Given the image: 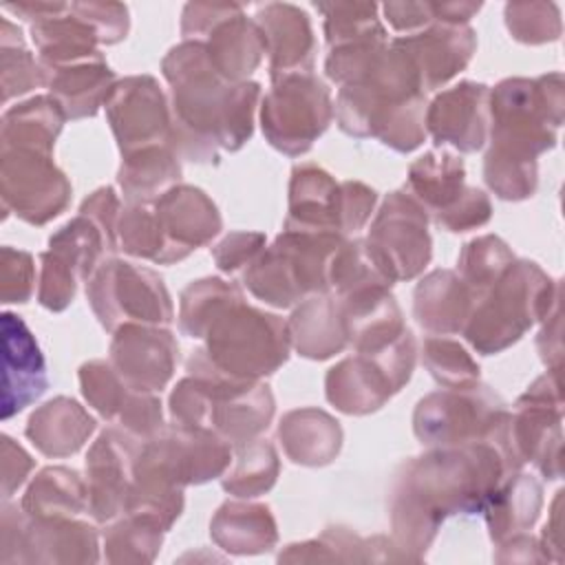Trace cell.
I'll use <instances>...</instances> for the list:
<instances>
[{
  "mask_svg": "<svg viewBox=\"0 0 565 565\" xmlns=\"http://www.w3.org/2000/svg\"><path fill=\"white\" fill-rule=\"evenodd\" d=\"M519 463L505 417L488 439L437 448L404 466L391 503L397 545L422 552L444 516L486 510L501 477Z\"/></svg>",
  "mask_w": 565,
  "mask_h": 565,
  "instance_id": "1",
  "label": "cell"
},
{
  "mask_svg": "<svg viewBox=\"0 0 565 565\" xmlns=\"http://www.w3.org/2000/svg\"><path fill=\"white\" fill-rule=\"evenodd\" d=\"M174 97L170 141L192 161H214L216 146L238 150L252 135V115L260 86L227 82L199 40L174 46L163 60Z\"/></svg>",
  "mask_w": 565,
  "mask_h": 565,
  "instance_id": "2",
  "label": "cell"
},
{
  "mask_svg": "<svg viewBox=\"0 0 565 565\" xmlns=\"http://www.w3.org/2000/svg\"><path fill=\"white\" fill-rule=\"evenodd\" d=\"M203 358L232 380H258L274 373L289 355L287 324L243 302L238 294L210 322Z\"/></svg>",
  "mask_w": 565,
  "mask_h": 565,
  "instance_id": "3",
  "label": "cell"
},
{
  "mask_svg": "<svg viewBox=\"0 0 565 565\" xmlns=\"http://www.w3.org/2000/svg\"><path fill=\"white\" fill-rule=\"evenodd\" d=\"M547 282L534 263H512L488 294L477 298L481 302L463 327L468 342L490 355L519 340L534 318L545 311Z\"/></svg>",
  "mask_w": 565,
  "mask_h": 565,
  "instance_id": "4",
  "label": "cell"
},
{
  "mask_svg": "<svg viewBox=\"0 0 565 565\" xmlns=\"http://www.w3.org/2000/svg\"><path fill=\"white\" fill-rule=\"evenodd\" d=\"M415 366V340L406 329L388 347L358 353L327 373V399L342 413L364 415L377 411L411 377Z\"/></svg>",
  "mask_w": 565,
  "mask_h": 565,
  "instance_id": "5",
  "label": "cell"
},
{
  "mask_svg": "<svg viewBox=\"0 0 565 565\" xmlns=\"http://www.w3.org/2000/svg\"><path fill=\"white\" fill-rule=\"evenodd\" d=\"M86 296L108 331L124 324H168L172 302L163 280L124 260H104L86 282Z\"/></svg>",
  "mask_w": 565,
  "mask_h": 565,
  "instance_id": "6",
  "label": "cell"
},
{
  "mask_svg": "<svg viewBox=\"0 0 565 565\" xmlns=\"http://www.w3.org/2000/svg\"><path fill=\"white\" fill-rule=\"evenodd\" d=\"M505 417L503 402L488 386L470 384L424 397L415 408L413 428L422 444L448 448L488 439Z\"/></svg>",
  "mask_w": 565,
  "mask_h": 565,
  "instance_id": "7",
  "label": "cell"
},
{
  "mask_svg": "<svg viewBox=\"0 0 565 565\" xmlns=\"http://www.w3.org/2000/svg\"><path fill=\"white\" fill-rule=\"evenodd\" d=\"M263 132L285 154H302L331 121L327 86L311 73H294L274 79L263 99Z\"/></svg>",
  "mask_w": 565,
  "mask_h": 565,
  "instance_id": "8",
  "label": "cell"
},
{
  "mask_svg": "<svg viewBox=\"0 0 565 565\" xmlns=\"http://www.w3.org/2000/svg\"><path fill=\"white\" fill-rule=\"evenodd\" d=\"M0 563H73L97 561V534L73 516L33 519L4 501Z\"/></svg>",
  "mask_w": 565,
  "mask_h": 565,
  "instance_id": "9",
  "label": "cell"
},
{
  "mask_svg": "<svg viewBox=\"0 0 565 565\" xmlns=\"http://www.w3.org/2000/svg\"><path fill=\"white\" fill-rule=\"evenodd\" d=\"M181 31L188 40L203 35L205 42L201 44L212 66L236 84L260 64L267 51L263 29L247 20L236 4H188Z\"/></svg>",
  "mask_w": 565,
  "mask_h": 565,
  "instance_id": "10",
  "label": "cell"
},
{
  "mask_svg": "<svg viewBox=\"0 0 565 565\" xmlns=\"http://www.w3.org/2000/svg\"><path fill=\"white\" fill-rule=\"evenodd\" d=\"M426 223V210L415 196L404 192L386 196L364 243L391 282L408 280L428 265L430 236Z\"/></svg>",
  "mask_w": 565,
  "mask_h": 565,
  "instance_id": "11",
  "label": "cell"
},
{
  "mask_svg": "<svg viewBox=\"0 0 565 565\" xmlns=\"http://www.w3.org/2000/svg\"><path fill=\"white\" fill-rule=\"evenodd\" d=\"M0 194L4 212L31 225H44L68 205L71 183L51 154L2 148Z\"/></svg>",
  "mask_w": 565,
  "mask_h": 565,
  "instance_id": "12",
  "label": "cell"
},
{
  "mask_svg": "<svg viewBox=\"0 0 565 565\" xmlns=\"http://www.w3.org/2000/svg\"><path fill=\"white\" fill-rule=\"evenodd\" d=\"M106 113L124 157L170 143L166 99L150 75H137L115 84L106 97Z\"/></svg>",
  "mask_w": 565,
  "mask_h": 565,
  "instance_id": "13",
  "label": "cell"
},
{
  "mask_svg": "<svg viewBox=\"0 0 565 565\" xmlns=\"http://www.w3.org/2000/svg\"><path fill=\"white\" fill-rule=\"evenodd\" d=\"M132 441L139 439L128 433L108 428L97 437L86 457L88 512L97 521H110L126 512L132 488L135 459L141 448Z\"/></svg>",
  "mask_w": 565,
  "mask_h": 565,
  "instance_id": "14",
  "label": "cell"
},
{
  "mask_svg": "<svg viewBox=\"0 0 565 565\" xmlns=\"http://www.w3.org/2000/svg\"><path fill=\"white\" fill-rule=\"evenodd\" d=\"M179 360L170 331L150 324H124L110 344V364L137 391H161Z\"/></svg>",
  "mask_w": 565,
  "mask_h": 565,
  "instance_id": "15",
  "label": "cell"
},
{
  "mask_svg": "<svg viewBox=\"0 0 565 565\" xmlns=\"http://www.w3.org/2000/svg\"><path fill=\"white\" fill-rule=\"evenodd\" d=\"M2 419L35 402L49 386L40 347L20 316L2 313Z\"/></svg>",
  "mask_w": 565,
  "mask_h": 565,
  "instance_id": "16",
  "label": "cell"
},
{
  "mask_svg": "<svg viewBox=\"0 0 565 565\" xmlns=\"http://www.w3.org/2000/svg\"><path fill=\"white\" fill-rule=\"evenodd\" d=\"M393 44L411 57L422 88H437L472 57L475 31L466 24L433 22L419 33L397 38Z\"/></svg>",
  "mask_w": 565,
  "mask_h": 565,
  "instance_id": "17",
  "label": "cell"
},
{
  "mask_svg": "<svg viewBox=\"0 0 565 565\" xmlns=\"http://www.w3.org/2000/svg\"><path fill=\"white\" fill-rule=\"evenodd\" d=\"M488 86L461 82L441 93L426 113V126L437 143H452L461 152H475L486 141Z\"/></svg>",
  "mask_w": 565,
  "mask_h": 565,
  "instance_id": "18",
  "label": "cell"
},
{
  "mask_svg": "<svg viewBox=\"0 0 565 565\" xmlns=\"http://www.w3.org/2000/svg\"><path fill=\"white\" fill-rule=\"evenodd\" d=\"M154 214L170 243L185 256L199 245H205L221 230L216 205L203 190L192 185L166 190L154 203Z\"/></svg>",
  "mask_w": 565,
  "mask_h": 565,
  "instance_id": "19",
  "label": "cell"
},
{
  "mask_svg": "<svg viewBox=\"0 0 565 565\" xmlns=\"http://www.w3.org/2000/svg\"><path fill=\"white\" fill-rule=\"evenodd\" d=\"M258 26L271 53V77L309 73L313 64V33L305 11L294 4H267L258 9Z\"/></svg>",
  "mask_w": 565,
  "mask_h": 565,
  "instance_id": "20",
  "label": "cell"
},
{
  "mask_svg": "<svg viewBox=\"0 0 565 565\" xmlns=\"http://www.w3.org/2000/svg\"><path fill=\"white\" fill-rule=\"evenodd\" d=\"M285 227L342 234L340 185L322 168L313 163L294 168L289 185V216Z\"/></svg>",
  "mask_w": 565,
  "mask_h": 565,
  "instance_id": "21",
  "label": "cell"
},
{
  "mask_svg": "<svg viewBox=\"0 0 565 565\" xmlns=\"http://www.w3.org/2000/svg\"><path fill=\"white\" fill-rule=\"evenodd\" d=\"M472 289L448 269L428 274L415 289V318L430 333L463 331L472 313Z\"/></svg>",
  "mask_w": 565,
  "mask_h": 565,
  "instance_id": "22",
  "label": "cell"
},
{
  "mask_svg": "<svg viewBox=\"0 0 565 565\" xmlns=\"http://www.w3.org/2000/svg\"><path fill=\"white\" fill-rule=\"evenodd\" d=\"M95 419L68 397H55L40 406L26 424V437L46 457H68L77 452L90 433Z\"/></svg>",
  "mask_w": 565,
  "mask_h": 565,
  "instance_id": "23",
  "label": "cell"
},
{
  "mask_svg": "<svg viewBox=\"0 0 565 565\" xmlns=\"http://www.w3.org/2000/svg\"><path fill=\"white\" fill-rule=\"evenodd\" d=\"M289 344L305 358L324 360L347 347V333L338 300L313 296L302 302L287 322Z\"/></svg>",
  "mask_w": 565,
  "mask_h": 565,
  "instance_id": "24",
  "label": "cell"
},
{
  "mask_svg": "<svg viewBox=\"0 0 565 565\" xmlns=\"http://www.w3.org/2000/svg\"><path fill=\"white\" fill-rule=\"evenodd\" d=\"M278 437L287 457L302 466L329 463L342 444L340 424L318 408L287 413L278 426Z\"/></svg>",
  "mask_w": 565,
  "mask_h": 565,
  "instance_id": "25",
  "label": "cell"
},
{
  "mask_svg": "<svg viewBox=\"0 0 565 565\" xmlns=\"http://www.w3.org/2000/svg\"><path fill=\"white\" fill-rule=\"evenodd\" d=\"M110 84L113 71L104 57L46 71V86L71 119L95 115L97 108L106 104V97L113 90Z\"/></svg>",
  "mask_w": 565,
  "mask_h": 565,
  "instance_id": "26",
  "label": "cell"
},
{
  "mask_svg": "<svg viewBox=\"0 0 565 565\" xmlns=\"http://www.w3.org/2000/svg\"><path fill=\"white\" fill-rule=\"evenodd\" d=\"M64 119L62 106L46 95L15 104L2 115V148L51 154Z\"/></svg>",
  "mask_w": 565,
  "mask_h": 565,
  "instance_id": "27",
  "label": "cell"
},
{
  "mask_svg": "<svg viewBox=\"0 0 565 565\" xmlns=\"http://www.w3.org/2000/svg\"><path fill=\"white\" fill-rule=\"evenodd\" d=\"M212 539L234 554H260L274 547L278 534L267 505L223 503L210 525Z\"/></svg>",
  "mask_w": 565,
  "mask_h": 565,
  "instance_id": "28",
  "label": "cell"
},
{
  "mask_svg": "<svg viewBox=\"0 0 565 565\" xmlns=\"http://www.w3.org/2000/svg\"><path fill=\"white\" fill-rule=\"evenodd\" d=\"M463 161L448 152H428L419 157L408 170V188L424 210L433 212L439 221L466 194Z\"/></svg>",
  "mask_w": 565,
  "mask_h": 565,
  "instance_id": "29",
  "label": "cell"
},
{
  "mask_svg": "<svg viewBox=\"0 0 565 565\" xmlns=\"http://www.w3.org/2000/svg\"><path fill=\"white\" fill-rule=\"evenodd\" d=\"M20 508L33 519L75 516L88 510V488L75 470L51 466L31 481Z\"/></svg>",
  "mask_w": 565,
  "mask_h": 565,
  "instance_id": "30",
  "label": "cell"
},
{
  "mask_svg": "<svg viewBox=\"0 0 565 565\" xmlns=\"http://www.w3.org/2000/svg\"><path fill=\"white\" fill-rule=\"evenodd\" d=\"M179 174L181 168L170 150V143H166L126 154L119 170V183L130 203H148L157 194H163V190L174 183Z\"/></svg>",
  "mask_w": 565,
  "mask_h": 565,
  "instance_id": "31",
  "label": "cell"
},
{
  "mask_svg": "<svg viewBox=\"0 0 565 565\" xmlns=\"http://www.w3.org/2000/svg\"><path fill=\"white\" fill-rule=\"evenodd\" d=\"M541 505V488L532 477L519 475L505 488H497L486 505L488 527L494 541H503L510 532L532 525Z\"/></svg>",
  "mask_w": 565,
  "mask_h": 565,
  "instance_id": "32",
  "label": "cell"
},
{
  "mask_svg": "<svg viewBox=\"0 0 565 565\" xmlns=\"http://www.w3.org/2000/svg\"><path fill=\"white\" fill-rule=\"evenodd\" d=\"M117 236L121 249L139 258L154 263H174L185 258V254H181L166 236L154 207L148 210L146 203H130V207L124 210L117 223Z\"/></svg>",
  "mask_w": 565,
  "mask_h": 565,
  "instance_id": "33",
  "label": "cell"
},
{
  "mask_svg": "<svg viewBox=\"0 0 565 565\" xmlns=\"http://www.w3.org/2000/svg\"><path fill=\"white\" fill-rule=\"evenodd\" d=\"M0 71H2V102L18 97L35 86H46V71L33 55L24 49V38L15 24L2 18L0 26Z\"/></svg>",
  "mask_w": 565,
  "mask_h": 565,
  "instance_id": "34",
  "label": "cell"
},
{
  "mask_svg": "<svg viewBox=\"0 0 565 565\" xmlns=\"http://www.w3.org/2000/svg\"><path fill=\"white\" fill-rule=\"evenodd\" d=\"M241 291L221 280V278H205L192 282L181 294V311H179V324L181 331L190 338H203L214 316Z\"/></svg>",
  "mask_w": 565,
  "mask_h": 565,
  "instance_id": "35",
  "label": "cell"
},
{
  "mask_svg": "<svg viewBox=\"0 0 565 565\" xmlns=\"http://www.w3.org/2000/svg\"><path fill=\"white\" fill-rule=\"evenodd\" d=\"M512 263H514V256L501 238H497V236L475 238L463 247V252L459 256L461 280L479 298L483 291H488L501 278V274Z\"/></svg>",
  "mask_w": 565,
  "mask_h": 565,
  "instance_id": "36",
  "label": "cell"
},
{
  "mask_svg": "<svg viewBox=\"0 0 565 565\" xmlns=\"http://www.w3.org/2000/svg\"><path fill=\"white\" fill-rule=\"evenodd\" d=\"M278 477V455L271 444L254 439L241 448V457L223 488L236 497H258L267 492Z\"/></svg>",
  "mask_w": 565,
  "mask_h": 565,
  "instance_id": "37",
  "label": "cell"
},
{
  "mask_svg": "<svg viewBox=\"0 0 565 565\" xmlns=\"http://www.w3.org/2000/svg\"><path fill=\"white\" fill-rule=\"evenodd\" d=\"M163 527L148 516L128 514L106 532V556L119 561H152L161 545Z\"/></svg>",
  "mask_w": 565,
  "mask_h": 565,
  "instance_id": "38",
  "label": "cell"
},
{
  "mask_svg": "<svg viewBox=\"0 0 565 565\" xmlns=\"http://www.w3.org/2000/svg\"><path fill=\"white\" fill-rule=\"evenodd\" d=\"M79 384L84 397L106 417L117 422L132 395V386L113 369V364L93 360L79 369Z\"/></svg>",
  "mask_w": 565,
  "mask_h": 565,
  "instance_id": "39",
  "label": "cell"
},
{
  "mask_svg": "<svg viewBox=\"0 0 565 565\" xmlns=\"http://www.w3.org/2000/svg\"><path fill=\"white\" fill-rule=\"evenodd\" d=\"M424 364L430 375L446 388L470 386L479 377L477 362L466 349L446 338H428L424 344Z\"/></svg>",
  "mask_w": 565,
  "mask_h": 565,
  "instance_id": "40",
  "label": "cell"
},
{
  "mask_svg": "<svg viewBox=\"0 0 565 565\" xmlns=\"http://www.w3.org/2000/svg\"><path fill=\"white\" fill-rule=\"evenodd\" d=\"M42 271H40V287L38 300L42 307L51 311H62L75 296V280L79 278L71 265L57 258L53 252L40 254Z\"/></svg>",
  "mask_w": 565,
  "mask_h": 565,
  "instance_id": "41",
  "label": "cell"
},
{
  "mask_svg": "<svg viewBox=\"0 0 565 565\" xmlns=\"http://www.w3.org/2000/svg\"><path fill=\"white\" fill-rule=\"evenodd\" d=\"M2 302H26L35 289V267L29 252L2 247L0 254Z\"/></svg>",
  "mask_w": 565,
  "mask_h": 565,
  "instance_id": "42",
  "label": "cell"
},
{
  "mask_svg": "<svg viewBox=\"0 0 565 565\" xmlns=\"http://www.w3.org/2000/svg\"><path fill=\"white\" fill-rule=\"evenodd\" d=\"M73 9L97 31L99 44H115L128 33V11L124 4L73 2Z\"/></svg>",
  "mask_w": 565,
  "mask_h": 565,
  "instance_id": "43",
  "label": "cell"
},
{
  "mask_svg": "<svg viewBox=\"0 0 565 565\" xmlns=\"http://www.w3.org/2000/svg\"><path fill=\"white\" fill-rule=\"evenodd\" d=\"M375 199V192L360 181L340 183V232L360 230L369 221Z\"/></svg>",
  "mask_w": 565,
  "mask_h": 565,
  "instance_id": "44",
  "label": "cell"
},
{
  "mask_svg": "<svg viewBox=\"0 0 565 565\" xmlns=\"http://www.w3.org/2000/svg\"><path fill=\"white\" fill-rule=\"evenodd\" d=\"M265 243L263 234L256 232H234L223 238L214 249V260L223 271H236L243 265H249Z\"/></svg>",
  "mask_w": 565,
  "mask_h": 565,
  "instance_id": "45",
  "label": "cell"
},
{
  "mask_svg": "<svg viewBox=\"0 0 565 565\" xmlns=\"http://www.w3.org/2000/svg\"><path fill=\"white\" fill-rule=\"evenodd\" d=\"M490 218V201L481 190L468 188L463 199L437 223L450 232H466L470 227H479Z\"/></svg>",
  "mask_w": 565,
  "mask_h": 565,
  "instance_id": "46",
  "label": "cell"
},
{
  "mask_svg": "<svg viewBox=\"0 0 565 565\" xmlns=\"http://www.w3.org/2000/svg\"><path fill=\"white\" fill-rule=\"evenodd\" d=\"M0 457H2V497L4 501H9L13 492L26 481V475L33 468V459L9 435H2Z\"/></svg>",
  "mask_w": 565,
  "mask_h": 565,
  "instance_id": "47",
  "label": "cell"
},
{
  "mask_svg": "<svg viewBox=\"0 0 565 565\" xmlns=\"http://www.w3.org/2000/svg\"><path fill=\"white\" fill-rule=\"evenodd\" d=\"M386 20L395 31H419L422 26H430L435 20L430 2H388L384 4Z\"/></svg>",
  "mask_w": 565,
  "mask_h": 565,
  "instance_id": "48",
  "label": "cell"
}]
</instances>
